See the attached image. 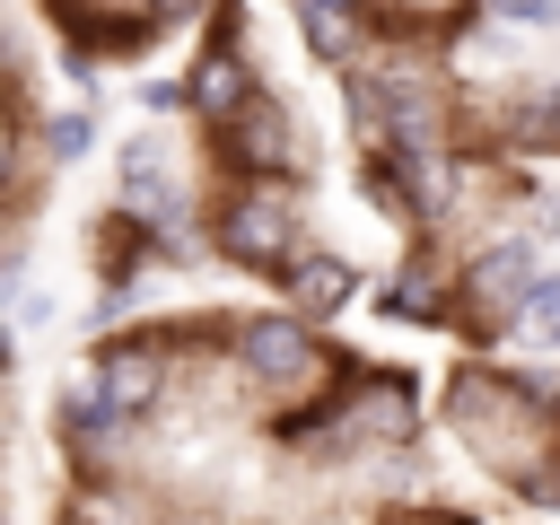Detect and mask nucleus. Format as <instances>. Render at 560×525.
<instances>
[{"label": "nucleus", "mask_w": 560, "mask_h": 525, "mask_svg": "<svg viewBox=\"0 0 560 525\" xmlns=\"http://www.w3.org/2000/svg\"><path fill=\"white\" fill-rule=\"evenodd\" d=\"M175 96H184V105H192L201 122H228V114H236V105L254 96V61H245L236 44H210V52L192 61V79H184Z\"/></svg>", "instance_id": "obj_8"}, {"label": "nucleus", "mask_w": 560, "mask_h": 525, "mask_svg": "<svg viewBox=\"0 0 560 525\" xmlns=\"http://www.w3.org/2000/svg\"><path fill=\"white\" fill-rule=\"evenodd\" d=\"M446 271H429V262H411V271H394V289H385V315L394 324H438L446 315Z\"/></svg>", "instance_id": "obj_11"}, {"label": "nucleus", "mask_w": 560, "mask_h": 525, "mask_svg": "<svg viewBox=\"0 0 560 525\" xmlns=\"http://www.w3.org/2000/svg\"><path fill=\"white\" fill-rule=\"evenodd\" d=\"M350 438H376V446H402L411 438V420H420V394L402 385V376H350V394H341V411H332Z\"/></svg>", "instance_id": "obj_6"}, {"label": "nucleus", "mask_w": 560, "mask_h": 525, "mask_svg": "<svg viewBox=\"0 0 560 525\" xmlns=\"http://www.w3.org/2000/svg\"><path fill=\"white\" fill-rule=\"evenodd\" d=\"M219 131V166L228 175H280L289 166V114L271 105V96H245L228 122H210Z\"/></svg>", "instance_id": "obj_4"}, {"label": "nucleus", "mask_w": 560, "mask_h": 525, "mask_svg": "<svg viewBox=\"0 0 560 525\" xmlns=\"http://www.w3.org/2000/svg\"><path fill=\"white\" fill-rule=\"evenodd\" d=\"M368 184H376V201H394L411 219H446L455 210V158L438 140H385L376 166H368Z\"/></svg>", "instance_id": "obj_1"}, {"label": "nucleus", "mask_w": 560, "mask_h": 525, "mask_svg": "<svg viewBox=\"0 0 560 525\" xmlns=\"http://www.w3.org/2000/svg\"><path fill=\"white\" fill-rule=\"evenodd\" d=\"M210 245H219L236 271H280V262L298 254V219L280 210V192H236V201H219Z\"/></svg>", "instance_id": "obj_2"}, {"label": "nucleus", "mask_w": 560, "mask_h": 525, "mask_svg": "<svg viewBox=\"0 0 560 525\" xmlns=\"http://www.w3.org/2000/svg\"><path fill=\"white\" fill-rule=\"evenodd\" d=\"M236 359H245V376H262V385H280V394L306 385L315 368H332L324 341H315L298 315H262V324H245V332H236Z\"/></svg>", "instance_id": "obj_3"}, {"label": "nucleus", "mask_w": 560, "mask_h": 525, "mask_svg": "<svg viewBox=\"0 0 560 525\" xmlns=\"http://www.w3.org/2000/svg\"><path fill=\"white\" fill-rule=\"evenodd\" d=\"M88 394H96L114 420H140V411H158V394H166V341L149 332V341H122V350H105Z\"/></svg>", "instance_id": "obj_5"}, {"label": "nucleus", "mask_w": 560, "mask_h": 525, "mask_svg": "<svg viewBox=\"0 0 560 525\" xmlns=\"http://www.w3.org/2000/svg\"><path fill=\"white\" fill-rule=\"evenodd\" d=\"M350 18H359V9H306V44H315L324 61H350V44H359Z\"/></svg>", "instance_id": "obj_12"}, {"label": "nucleus", "mask_w": 560, "mask_h": 525, "mask_svg": "<svg viewBox=\"0 0 560 525\" xmlns=\"http://www.w3.org/2000/svg\"><path fill=\"white\" fill-rule=\"evenodd\" d=\"M508 324H516V341H534V350H560V271H534V280L516 289Z\"/></svg>", "instance_id": "obj_10"}, {"label": "nucleus", "mask_w": 560, "mask_h": 525, "mask_svg": "<svg viewBox=\"0 0 560 525\" xmlns=\"http://www.w3.org/2000/svg\"><path fill=\"white\" fill-rule=\"evenodd\" d=\"M298 9H359V0H298Z\"/></svg>", "instance_id": "obj_16"}, {"label": "nucleus", "mask_w": 560, "mask_h": 525, "mask_svg": "<svg viewBox=\"0 0 560 525\" xmlns=\"http://www.w3.org/2000/svg\"><path fill=\"white\" fill-rule=\"evenodd\" d=\"M88 140H96V122H88V114H61V122L44 131V149H52V158H88Z\"/></svg>", "instance_id": "obj_14"}, {"label": "nucleus", "mask_w": 560, "mask_h": 525, "mask_svg": "<svg viewBox=\"0 0 560 525\" xmlns=\"http://www.w3.org/2000/svg\"><path fill=\"white\" fill-rule=\"evenodd\" d=\"M271 280H280V298H289L298 324H324V315H341V306L359 298V271H350L341 254H289Z\"/></svg>", "instance_id": "obj_7"}, {"label": "nucleus", "mask_w": 560, "mask_h": 525, "mask_svg": "<svg viewBox=\"0 0 560 525\" xmlns=\"http://www.w3.org/2000/svg\"><path fill=\"white\" fill-rule=\"evenodd\" d=\"M534 280V245L525 236H508V245H490L472 271H464V298H481V306H516V289Z\"/></svg>", "instance_id": "obj_9"}, {"label": "nucleus", "mask_w": 560, "mask_h": 525, "mask_svg": "<svg viewBox=\"0 0 560 525\" xmlns=\"http://www.w3.org/2000/svg\"><path fill=\"white\" fill-rule=\"evenodd\" d=\"M481 9H490L499 26H525V35H534V26H560V0H481Z\"/></svg>", "instance_id": "obj_13"}, {"label": "nucleus", "mask_w": 560, "mask_h": 525, "mask_svg": "<svg viewBox=\"0 0 560 525\" xmlns=\"http://www.w3.org/2000/svg\"><path fill=\"white\" fill-rule=\"evenodd\" d=\"M9 166H18V131H9V105H0V184H9Z\"/></svg>", "instance_id": "obj_15"}]
</instances>
